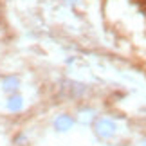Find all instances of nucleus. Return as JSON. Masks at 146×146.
<instances>
[{"instance_id":"f257e3e1","label":"nucleus","mask_w":146,"mask_h":146,"mask_svg":"<svg viewBox=\"0 0 146 146\" xmlns=\"http://www.w3.org/2000/svg\"><path fill=\"white\" fill-rule=\"evenodd\" d=\"M94 128H96V133L99 137L108 139V137L114 135V132H115V123L110 121V119H99Z\"/></svg>"},{"instance_id":"f03ea898","label":"nucleus","mask_w":146,"mask_h":146,"mask_svg":"<svg viewBox=\"0 0 146 146\" xmlns=\"http://www.w3.org/2000/svg\"><path fill=\"white\" fill-rule=\"evenodd\" d=\"M72 125H74V119H72L70 115H60V117H56V121H54V128L58 132H67V130H70Z\"/></svg>"},{"instance_id":"7ed1b4c3","label":"nucleus","mask_w":146,"mask_h":146,"mask_svg":"<svg viewBox=\"0 0 146 146\" xmlns=\"http://www.w3.org/2000/svg\"><path fill=\"white\" fill-rule=\"evenodd\" d=\"M22 98L20 96H11L9 98V101H7V108L11 110V112H18L20 108H22Z\"/></svg>"},{"instance_id":"20e7f679","label":"nucleus","mask_w":146,"mask_h":146,"mask_svg":"<svg viewBox=\"0 0 146 146\" xmlns=\"http://www.w3.org/2000/svg\"><path fill=\"white\" fill-rule=\"evenodd\" d=\"M4 88L7 92H13V90H16L18 88V80H16L15 76H11V78H5L4 80Z\"/></svg>"},{"instance_id":"39448f33","label":"nucleus","mask_w":146,"mask_h":146,"mask_svg":"<svg viewBox=\"0 0 146 146\" xmlns=\"http://www.w3.org/2000/svg\"><path fill=\"white\" fill-rule=\"evenodd\" d=\"M143 146H146V141H144V143H143Z\"/></svg>"}]
</instances>
